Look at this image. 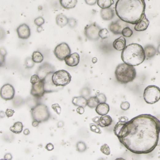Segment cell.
Listing matches in <instances>:
<instances>
[{"label": "cell", "instance_id": "cell-30", "mask_svg": "<svg viewBox=\"0 0 160 160\" xmlns=\"http://www.w3.org/2000/svg\"><path fill=\"white\" fill-rule=\"evenodd\" d=\"M133 31L128 26H126L123 28L122 32V34L124 37L129 38L133 34Z\"/></svg>", "mask_w": 160, "mask_h": 160}, {"label": "cell", "instance_id": "cell-13", "mask_svg": "<svg viewBox=\"0 0 160 160\" xmlns=\"http://www.w3.org/2000/svg\"><path fill=\"white\" fill-rule=\"evenodd\" d=\"M53 73H54L49 74L46 76L45 78L43 79L44 83V89H45L46 94L58 91L64 88L62 87H57L54 85L52 80V75Z\"/></svg>", "mask_w": 160, "mask_h": 160}, {"label": "cell", "instance_id": "cell-37", "mask_svg": "<svg viewBox=\"0 0 160 160\" xmlns=\"http://www.w3.org/2000/svg\"><path fill=\"white\" fill-rule=\"evenodd\" d=\"M34 24L38 26H41L42 25L45 23V20L44 18L41 17H39L36 18L34 21Z\"/></svg>", "mask_w": 160, "mask_h": 160}, {"label": "cell", "instance_id": "cell-21", "mask_svg": "<svg viewBox=\"0 0 160 160\" xmlns=\"http://www.w3.org/2000/svg\"><path fill=\"white\" fill-rule=\"evenodd\" d=\"M109 106L107 103H100L96 107V111L97 113L100 115H106L109 111Z\"/></svg>", "mask_w": 160, "mask_h": 160}, {"label": "cell", "instance_id": "cell-5", "mask_svg": "<svg viewBox=\"0 0 160 160\" xmlns=\"http://www.w3.org/2000/svg\"><path fill=\"white\" fill-rule=\"evenodd\" d=\"M31 115L33 120L40 123L47 121L50 117L48 107L41 103L38 104L31 109Z\"/></svg>", "mask_w": 160, "mask_h": 160}, {"label": "cell", "instance_id": "cell-29", "mask_svg": "<svg viewBox=\"0 0 160 160\" xmlns=\"http://www.w3.org/2000/svg\"><path fill=\"white\" fill-rule=\"evenodd\" d=\"M99 104V103L96 96L91 97L88 100L87 106H88L91 108H94L95 107H96Z\"/></svg>", "mask_w": 160, "mask_h": 160}, {"label": "cell", "instance_id": "cell-14", "mask_svg": "<svg viewBox=\"0 0 160 160\" xmlns=\"http://www.w3.org/2000/svg\"><path fill=\"white\" fill-rule=\"evenodd\" d=\"M126 23L121 19L118 20L115 22H111L109 25L108 28L110 31L115 35L122 34V30L126 26Z\"/></svg>", "mask_w": 160, "mask_h": 160}, {"label": "cell", "instance_id": "cell-7", "mask_svg": "<svg viewBox=\"0 0 160 160\" xmlns=\"http://www.w3.org/2000/svg\"><path fill=\"white\" fill-rule=\"evenodd\" d=\"M52 80L54 85L57 87H64L71 82L72 76L67 71L59 70L53 74Z\"/></svg>", "mask_w": 160, "mask_h": 160}, {"label": "cell", "instance_id": "cell-10", "mask_svg": "<svg viewBox=\"0 0 160 160\" xmlns=\"http://www.w3.org/2000/svg\"><path fill=\"white\" fill-rule=\"evenodd\" d=\"M55 72V67L46 62L42 64L38 67L36 73L41 80H43L48 75L51 73H54Z\"/></svg>", "mask_w": 160, "mask_h": 160}, {"label": "cell", "instance_id": "cell-34", "mask_svg": "<svg viewBox=\"0 0 160 160\" xmlns=\"http://www.w3.org/2000/svg\"><path fill=\"white\" fill-rule=\"evenodd\" d=\"M90 130L92 132H96V133H99V134L102 133V131L99 128L98 125H96V124H93V123L90 124Z\"/></svg>", "mask_w": 160, "mask_h": 160}, {"label": "cell", "instance_id": "cell-31", "mask_svg": "<svg viewBox=\"0 0 160 160\" xmlns=\"http://www.w3.org/2000/svg\"><path fill=\"white\" fill-rule=\"evenodd\" d=\"M109 35L110 34H109V32L106 28L101 29L99 33L100 38L103 39V40L108 38L109 37Z\"/></svg>", "mask_w": 160, "mask_h": 160}, {"label": "cell", "instance_id": "cell-25", "mask_svg": "<svg viewBox=\"0 0 160 160\" xmlns=\"http://www.w3.org/2000/svg\"><path fill=\"white\" fill-rule=\"evenodd\" d=\"M146 57L147 59L153 57L156 54V49L154 46L152 45H146L145 47Z\"/></svg>", "mask_w": 160, "mask_h": 160}, {"label": "cell", "instance_id": "cell-40", "mask_svg": "<svg viewBox=\"0 0 160 160\" xmlns=\"http://www.w3.org/2000/svg\"><path fill=\"white\" fill-rule=\"evenodd\" d=\"M77 21L75 18H69V22H68V25L71 28H74L77 25Z\"/></svg>", "mask_w": 160, "mask_h": 160}, {"label": "cell", "instance_id": "cell-22", "mask_svg": "<svg viewBox=\"0 0 160 160\" xmlns=\"http://www.w3.org/2000/svg\"><path fill=\"white\" fill-rule=\"evenodd\" d=\"M88 100L84 96L74 97L73 98L72 103L75 106L85 107L87 106Z\"/></svg>", "mask_w": 160, "mask_h": 160}, {"label": "cell", "instance_id": "cell-28", "mask_svg": "<svg viewBox=\"0 0 160 160\" xmlns=\"http://www.w3.org/2000/svg\"><path fill=\"white\" fill-rule=\"evenodd\" d=\"M44 57L41 52L34 51L32 55V59L35 63L40 64L43 61Z\"/></svg>", "mask_w": 160, "mask_h": 160}, {"label": "cell", "instance_id": "cell-6", "mask_svg": "<svg viewBox=\"0 0 160 160\" xmlns=\"http://www.w3.org/2000/svg\"><path fill=\"white\" fill-rule=\"evenodd\" d=\"M144 100L147 103L154 104L160 100V88L154 85L148 86L145 89L143 94Z\"/></svg>", "mask_w": 160, "mask_h": 160}, {"label": "cell", "instance_id": "cell-15", "mask_svg": "<svg viewBox=\"0 0 160 160\" xmlns=\"http://www.w3.org/2000/svg\"><path fill=\"white\" fill-rule=\"evenodd\" d=\"M17 32L19 39L26 40L31 36V30L30 27L26 24L20 25L18 27Z\"/></svg>", "mask_w": 160, "mask_h": 160}, {"label": "cell", "instance_id": "cell-33", "mask_svg": "<svg viewBox=\"0 0 160 160\" xmlns=\"http://www.w3.org/2000/svg\"><path fill=\"white\" fill-rule=\"evenodd\" d=\"M100 151L105 155H108L111 154V149L106 144L100 147Z\"/></svg>", "mask_w": 160, "mask_h": 160}, {"label": "cell", "instance_id": "cell-26", "mask_svg": "<svg viewBox=\"0 0 160 160\" xmlns=\"http://www.w3.org/2000/svg\"><path fill=\"white\" fill-rule=\"evenodd\" d=\"M23 125L22 123L20 122H17L14 123L13 126L10 127V131L15 134H20L23 131Z\"/></svg>", "mask_w": 160, "mask_h": 160}, {"label": "cell", "instance_id": "cell-46", "mask_svg": "<svg viewBox=\"0 0 160 160\" xmlns=\"http://www.w3.org/2000/svg\"><path fill=\"white\" fill-rule=\"evenodd\" d=\"M77 112L78 113L80 114L81 115L84 113L85 112V109H84V107H79L77 108Z\"/></svg>", "mask_w": 160, "mask_h": 160}, {"label": "cell", "instance_id": "cell-27", "mask_svg": "<svg viewBox=\"0 0 160 160\" xmlns=\"http://www.w3.org/2000/svg\"><path fill=\"white\" fill-rule=\"evenodd\" d=\"M98 5L103 9L110 8L114 3V0H98Z\"/></svg>", "mask_w": 160, "mask_h": 160}, {"label": "cell", "instance_id": "cell-19", "mask_svg": "<svg viewBox=\"0 0 160 160\" xmlns=\"http://www.w3.org/2000/svg\"><path fill=\"white\" fill-rule=\"evenodd\" d=\"M100 16L103 20L105 21L111 20L114 17V11L111 8L103 9L100 10Z\"/></svg>", "mask_w": 160, "mask_h": 160}, {"label": "cell", "instance_id": "cell-12", "mask_svg": "<svg viewBox=\"0 0 160 160\" xmlns=\"http://www.w3.org/2000/svg\"><path fill=\"white\" fill-rule=\"evenodd\" d=\"M15 90L14 87L9 84H6L2 87L1 97L5 100H11L15 96Z\"/></svg>", "mask_w": 160, "mask_h": 160}, {"label": "cell", "instance_id": "cell-18", "mask_svg": "<svg viewBox=\"0 0 160 160\" xmlns=\"http://www.w3.org/2000/svg\"><path fill=\"white\" fill-rule=\"evenodd\" d=\"M149 25V21L145 16L140 21L137 23L134 26V30L137 32H143L147 29Z\"/></svg>", "mask_w": 160, "mask_h": 160}, {"label": "cell", "instance_id": "cell-8", "mask_svg": "<svg viewBox=\"0 0 160 160\" xmlns=\"http://www.w3.org/2000/svg\"><path fill=\"white\" fill-rule=\"evenodd\" d=\"M101 29V28L96 23L87 25L85 27L84 31L85 36L90 41H97L100 38L99 33Z\"/></svg>", "mask_w": 160, "mask_h": 160}, {"label": "cell", "instance_id": "cell-1", "mask_svg": "<svg viewBox=\"0 0 160 160\" xmlns=\"http://www.w3.org/2000/svg\"><path fill=\"white\" fill-rule=\"evenodd\" d=\"M114 132L122 144L131 152L147 154L158 145L160 121L152 115L141 114L130 121L120 120Z\"/></svg>", "mask_w": 160, "mask_h": 160}, {"label": "cell", "instance_id": "cell-43", "mask_svg": "<svg viewBox=\"0 0 160 160\" xmlns=\"http://www.w3.org/2000/svg\"><path fill=\"white\" fill-rule=\"evenodd\" d=\"M14 113H15V111L13 110V109H6V112H5L6 116L8 118L12 117L13 115H14Z\"/></svg>", "mask_w": 160, "mask_h": 160}, {"label": "cell", "instance_id": "cell-44", "mask_svg": "<svg viewBox=\"0 0 160 160\" xmlns=\"http://www.w3.org/2000/svg\"><path fill=\"white\" fill-rule=\"evenodd\" d=\"M98 0H85V2L88 5H95L97 2Z\"/></svg>", "mask_w": 160, "mask_h": 160}, {"label": "cell", "instance_id": "cell-45", "mask_svg": "<svg viewBox=\"0 0 160 160\" xmlns=\"http://www.w3.org/2000/svg\"><path fill=\"white\" fill-rule=\"evenodd\" d=\"M45 148L47 149L48 151H50L53 150L54 149V146L52 143H49L45 146Z\"/></svg>", "mask_w": 160, "mask_h": 160}, {"label": "cell", "instance_id": "cell-42", "mask_svg": "<svg viewBox=\"0 0 160 160\" xmlns=\"http://www.w3.org/2000/svg\"><path fill=\"white\" fill-rule=\"evenodd\" d=\"M52 107L53 110L58 115L60 114L61 113V107L59 106V105L57 103L55 104L52 105Z\"/></svg>", "mask_w": 160, "mask_h": 160}, {"label": "cell", "instance_id": "cell-39", "mask_svg": "<svg viewBox=\"0 0 160 160\" xmlns=\"http://www.w3.org/2000/svg\"><path fill=\"white\" fill-rule=\"evenodd\" d=\"M41 80V79H40V77H39V76H38V75H33L32 76V77H31V80H30V82L31 83L32 85H33V84H34L39 82Z\"/></svg>", "mask_w": 160, "mask_h": 160}, {"label": "cell", "instance_id": "cell-49", "mask_svg": "<svg viewBox=\"0 0 160 160\" xmlns=\"http://www.w3.org/2000/svg\"><path fill=\"white\" fill-rule=\"evenodd\" d=\"M4 159L6 160H11L12 159V156L10 154H7L4 156Z\"/></svg>", "mask_w": 160, "mask_h": 160}, {"label": "cell", "instance_id": "cell-50", "mask_svg": "<svg viewBox=\"0 0 160 160\" xmlns=\"http://www.w3.org/2000/svg\"><path fill=\"white\" fill-rule=\"evenodd\" d=\"M23 133H24V134L25 135H28L30 133V131H29L28 129H25V130H24Z\"/></svg>", "mask_w": 160, "mask_h": 160}, {"label": "cell", "instance_id": "cell-17", "mask_svg": "<svg viewBox=\"0 0 160 160\" xmlns=\"http://www.w3.org/2000/svg\"><path fill=\"white\" fill-rule=\"evenodd\" d=\"M114 48L117 51H123L126 46V41L123 36L115 39L113 43Z\"/></svg>", "mask_w": 160, "mask_h": 160}, {"label": "cell", "instance_id": "cell-41", "mask_svg": "<svg viewBox=\"0 0 160 160\" xmlns=\"http://www.w3.org/2000/svg\"><path fill=\"white\" fill-rule=\"evenodd\" d=\"M120 107L123 111H127L130 107V104L128 102H122L121 104Z\"/></svg>", "mask_w": 160, "mask_h": 160}, {"label": "cell", "instance_id": "cell-11", "mask_svg": "<svg viewBox=\"0 0 160 160\" xmlns=\"http://www.w3.org/2000/svg\"><path fill=\"white\" fill-rule=\"evenodd\" d=\"M30 94L37 98H41L43 96L44 94H46L43 80H41L38 82L32 85Z\"/></svg>", "mask_w": 160, "mask_h": 160}, {"label": "cell", "instance_id": "cell-35", "mask_svg": "<svg viewBox=\"0 0 160 160\" xmlns=\"http://www.w3.org/2000/svg\"><path fill=\"white\" fill-rule=\"evenodd\" d=\"M97 99L100 103H105L107 100V98L105 95L103 94H99L96 96Z\"/></svg>", "mask_w": 160, "mask_h": 160}, {"label": "cell", "instance_id": "cell-47", "mask_svg": "<svg viewBox=\"0 0 160 160\" xmlns=\"http://www.w3.org/2000/svg\"><path fill=\"white\" fill-rule=\"evenodd\" d=\"M99 119L100 117H99L98 116H96V117H94V119H92V120L96 124L98 125L99 123Z\"/></svg>", "mask_w": 160, "mask_h": 160}, {"label": "cell", "instance_id": "cell-51", "mask_svg": "<svg viewBox=\"0 0 160 160\" xmlns=\"http://www.w3.org/2000/svg\"><path fill=\"white\" fill-rule=\"evenodd\" d=\"M37 32H39V33H40V32H41L42 31V30H43V28H42V27L41 26H38V27H37Z\"/></svg>", "mask_w": 160, "mask_h": 160}, {"label": "cell", "instance_id": "cell-4", "mask_svg": "<svg viewBox=\"0 0 160 160\" xmlns=\"http://www.w3.org/2000/svg\"><path fill=\"white\" fill-rule=\"evenodd\" d=\"M115 74L117 81L122 84H126L135 80L137 72L134 66L123 63L117 65Z\"/></svg>", "mask_w": 160, "mask_h": 160}, {"label": "cell", "instance_id": "cell-16", "mask_svg": "<svg viewBox=\"0 0 160 160\" xmlns=\"http://www.w3.org/2000/svg\"><path fill=\"white\" fill-rule=\"evenodd\" d=\"M80 57L78 53L70 54L66 57L64 59L66 64L70 67H75L78 65L80 63Z\"/></svg>", "mask_w": 160, "mask_h": 160}, {"label": "cell", "instance_id": "cell-48", "mask_svg": "<svg viewBox=\"0 0 160 160\" xmlns=\"http://www.w3.org/2000/svg\"><path fill=\"white\" fill-rule=\"evenodd\" d=\"M39 123H40L39 122L36 120H33V123H32V125H33V127H37V126L39 125Z\"/></svg>", "mask_w": 160, "mask_h": 160}, {"label": "cell", "instance_id": "cell-32", "mask_svg": "<svg viewBox=\"0 0 160 160\" xmlns=\"http://www.w3.org/2000/svg\"><path fill=\"white\" fill-rule=\"evenodd\" d=\"M87 149V145L84 142L80 141L77 144V149L80 152H84Z\"/></svg>", "mask_w": 160, "mask_h": 160}, {"label": "cell", "instance_id": "cell-23", "mask_svg": "<svg viewBox=\"0 0 160 160\" xmlns=\"http://www.w3.org/2000/svg\"><path fill=\"white\" fill-rule=\"evenodd\" d=\"M59 2L61 6L66 10L73 9L78 2L77 0H59Z\"/></svg>", "mask_w": 160, "mask_h": 160}, {"label": "cell", "instance_id": "cell-3", "mask_svg": "<svg viewBox=\"0 0 160 160\" xmlns=\"http://www.w3.org/2000/svg\"><path fill=\"white\" fill-rule=\"evenodd\" d=\"M121 58L123 63L130 65H139L146 58L144 49L137 43L129 44L122 52Z\"/></svg>", "mask_w": 160, "mask_h": 160}, {"label": "cell", "instance_id": "cell-24", "mask_svg": "<svg viewBox=\"0 0 160 160\" xmlns=\"http://www.w3.org/2000/svg\"><path fill=\"white\" fill-rule=\"evenodd\" d=\"M56 21L58 26L62 28L68 24L69 18H67L66 16L63 14H58L56 17Z\"/></svg>", "mask_w": 160, "mask_h": 160}, {"label": "cell", "instance_id": "cell-9", "mask_svg": "<svg viewBox=\"0 0 160 160\" xmlns=\"http://www.w3.org/2000/svg\"><path fill=\"white\" fill-rule=\"evenodd\" d=\"M54 53L59 61H63L64 60L66 57L71 54V50L68 44L63 42L55 48Z\"/></svg>", "mask_w": 160, "mask_h": 160}, {"label": "cell", "instance_id": "cell-20", "mask_svg": "<svg viewBox=\"0 0 160 160\" xmlns=\"http://www.w3.org/2000/svg\"><path fill=\"white\" fill-rule=\"evenodd\" d=\"M112 119L109 115H102L100 117L98 126L101 127H106L110 126L112 123Z\"/></svg>", "mask_w": 160, "mask_h": 160}, {"label": "cell", "instance_id": "cell-36", "mask_svg": "<svg viewBox=\"0 0 160 160\" xmlns=\"http://www.w3.org/2000/svg\"><path fill=\"white\" fill-rule=\"evenodd\" d=\"M25 63V66H26V68H28V69H30V68L31 69L34 66V62L33 61L32 58H27Z\"/></svg>", "mask_w": 160, "mask_h": 160}, {"label": "cell", "instance_id": "cell-38", "mask_svg": "<svg viewBox=\"0 0 160 160\" xmlns=\"http://www.w3.org/2000/svg\"><path fill=\"white\" fill-rule=\"evenodd\" d=\"M7 54V52L3 48L1 49V66H2V63L5 64V56Z\"/></svg>", "mask_w": 160, "mask_h": 160}, {"label": "cell", "instance_id": "cell-52", "mask_svg": "<svg viewBox=\"0 0 160 160\" xmlns=\"http://www.w3.org/2000/svg\"><path fill=\"white\" fill-rule=\"evenodd\" d=\"M157 52L160 54V44L158 46V48H157Z\"/></svg>", "mask_w": 160, "mask_h": 160}, {"label": "cell", "instance_id": "cell-2", "mask_svg": "<svg viewBox=\"0 0 160 160\" xmlns=\"http://www.w3.org/2000/svg\"><path fill=\"white\" fill-rule=\"evenodd\" d=\"M145 0H117L115 11L120 19L136 25L146 16Z\"/></svg>", "mask_w": 160, "mask_h": 160}]
</instances>
